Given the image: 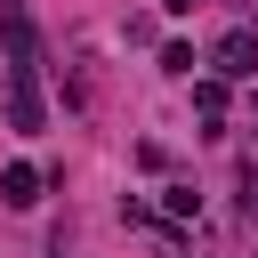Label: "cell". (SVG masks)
Instances as JSON below:
<instances>
[{
    "label": "cell",
    "instance_id": "obj_1",
    "mask_svg": "<svg viewBox=\"0 0 258 258\" xmlns=\"http://www.w3.org/2000/svg\"><path fill=\"white\" fill-rule=\"evenodd\" d=\"M210 64H218L226 81H250V73H258V32H250V24H234V32L218 40V56H210Z\"/></svg>",
    "mask_w": 258,
    "mask_h": 258
},
{
    "label": "cell",
    "instance_id": "obj_5",
    "mask_svg": "<svg viewBox=\"0 0 258 258\" xmlns=\"http://www.w3.org/2000/svg\"><path fill=\"white\" fill-rule=\"evenodd\" d=\"M161 73H177V81H185V73H194V48H185V40H169V48H161Z\"/></svg>",
    "mask_w": 258,
    "mask_h": 258
},
{
    "label": "cell",
    "instance_id": "obj_6",
    "mask_svg": "<svg viewBox=\"0 0 258 258\" xmlns=\"http://www.w3.org/2000/svg\"><path fill=\"white\" fill-rule=\"evenodd\" d=\"M161 8H169V16H194V8H202V0H161Z\"/></svg>",
    "mask_w": 258,
    "mask_h": 258
},
{
    "label": "cell",
    "instance_id": "obj_2",
    "mask_svg": "<svg viewBox=\"0 0 258 258\" xmlns=\"http://www.w3.org/2000/svg\"><path fill=\"white\" fill-rule=\"evenodd\" d=\"M40 185H48V177H40L32 161H8V169H0V202H8V210H32Z\"/></svg>",
    "mask_w": 258,
    "mask_h": 258
},
{
    "label": "cell",
    "instance_id": "obj_3",
    "mask_svg": "<svg viewBox=\"0 0 258 258\" xmlns=\"http://www.w3.org/2000/svg\"><path fill=\"white\" fill-rule=\"evenodd\" d=\"M194 113H202V121H226V73L194 81Z\"/></svg>",
    "mask_w": 258,
    "mask_h": 258
},
{
    "label": "cell",
    "instance_id": "obj_4",
    "mask_svg": "<svg viewBox=\"0 0 258 258\" xmlns=\"http://www.w3.org/2000/svg\"><path fill=\"white\" fill-rule=\"evenodd\" d=\"M161 218H169V226L202 218V194H194V185H161Z\"/></svg>",
    "mask_w": 258,
    "mask_h": 258
}]
</instances>
